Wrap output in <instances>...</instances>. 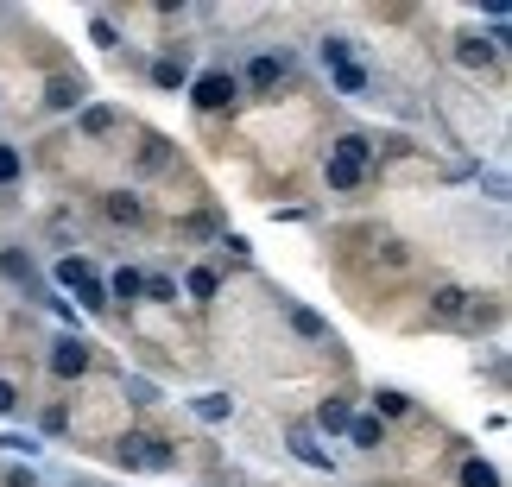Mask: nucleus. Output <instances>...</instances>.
<instances>
[{
  "mask_svg": "<svg viewBox=\"0 0 512 487\" xmlns=\"http://www.w3.org/2000/svg\"><path fill=\"white\" fill-rule=\"evenodd\" d=\"M190 412L203 418V424H228V418H234V393H196Z\"/></svg>",
  "mask_w": 512,
  "mask_h": 487,
  "instance_id": "17",
  "label": "nucleus"
},
{
  "mask_svg": "<svg viewBox=\"0 0 512 487\" xmlns=\"http://www.w3.org/2000/svg\"><path fill=\"white\" fill-rule=\"evenodd\" d=\"M114 127H121V114H114L108 102H83V108H76V133H89V140H108Z\"/></svg>",
  "mask_w": 512,
  "mask_h": 487,
  "instance_id": "12",
  "label": "nucleus"
},
{
  "mask_svg": "<svg viewBox=\"0 0 512 487\" xmlns=\"http://www.w3.org/2000/svg\"><path fill=\"white\" fill-rule=\"evenodd\" d=\"M190 76H196L190 51H159V57H152V83H159V89H190Z\"/></svg>",
  "mask_w": 512,
  "mask_h": 487,
  "instance_id": "5",
  "label": "nucleus"
},
{
  "mask_svg": "<svg viewBox=\"0 0 512 487\" xmlns=\"http://www.w3.org/2000/svg\"><path fill=\"white\" fill-rule=\"evenodd\" d=\"M102 216H108L114 228H140V222H146V203L133 197V190H108V197H102Z\"/></svg>",
  "mask_w": 512,
  "mask_h": 487,
  "instance_id": "10",
  "label": "nucleus"
},
{
  "mask_svg": "<svg viewBox=\"0 0 512 487\" xmlns=\"http://www.w3.org/2000/svg\"><path fill=\"white\" fill-rule=\"evenodd\" d=\"M89 38H95V45H102V51H114V45H121V32H114L108 19H89Z\"/></svg>",
  "mask_w": 512,
  "mask_h": 487,
  "instance_id": "29",
  "label": "nucleus"
},
{
  "mask_svg": "<svg viewBox=\"0 0 512 487\" xmlns=\"http://www.w3.org/2000/svg\"><path fill=\"white\" fill-rule=\"evenodd\" d=\"M329 89H336V95H367L373 76H367V64H354V57H348V64L329 70Z\"/></svg>",
  "mask_w": 512,
  "mask_h": 487,
  "instance_id": "16",
  "label": "nucleus"
},
{
  "mask_svg": "<svg viewBox=\"0 0 512 487\" xmlns=\"http://www.w3.org/2000/svg\"><path fill=\"white\" fill-rule=\"evenodd\" d=\"M45 367H51L57 380H83L89 367H95V348H89V336H76V329H64V336L51 342V361H45Z\"/></svg>",
  "mask_w": 512,
  "mask_h": 487,
  "instance_id": "4",
  "label": "nucleus"
},
{
  "mask_svg": "<svg viewBox=\"0 0 512 487\" xmlns=\"http://www.w3.org/2000/svg\"><path fill=\"white\" fill-rule=\"evenodd\" d=\"M222 253L228 260H247V235H222Z\"/></svg>",
  "mask_w": 512,
  "mask_h": 487,
  "instance_id": "30",
  "label": "nucleus"
},
{
  "mask_svg": "<svg viewBox=\"0 0 512 487\" xmlns=\"http://www.w3.org/2000/svg\"><path fill=\"white\" fill-rule=\"evenodd\" d=\"M102 285H108V310H114V304H140V298H146V272H140V266H114Z\"/></svg>",
  "mask_w": 512,
  "mask_h": 487,
  "instance_id": "9",
  "label": "nucleus"
},
{
  "mask_svg": "<svg viewBox=\"0 0 512 487\" xmlns=\"http://www.w3.org/2000/svg\"><path fill=\"white\" fill-rule=\"evenodd\" d=\"M165 159H171V146L159 140V133H146V152H140V165H146V171H159Z\"/></svg>",
  "mask_w": 512,
  "mask_h": 487,
  "instance_id": "25",
  "label": "nucleus"
},
{
  "mask_svg": "<svg viewBox=\"0 0 512 487\" xmlns=\"http://www.w3.org/2000/svg\"><path fill=\"white\" fill-rule=\"evenodd\" d=\"M234 76H241V95H247V89H253V95H272V89L291 76V51H253Z\"/></svg>",
  "mask_w": 512,
  "mask_h": 487,
  "instance_id": "3",
  "label": "nucleus"
},
{
  "mask_svg": "<svg viewBox=\"0 0 512 487\" xmlns=\"http://www.w3.org/2000/svg\"><path fill=\"white\" fill-rule=\"evenodd\" d=\"M373 171V140L367 133H342V140H329L323 152V184L329 190H361Z\"/></svg>",
  "mask_w": 512,
  "mask_h": 487,
  "instance_id": "1",
  "label": "nucleus"
},
{
  "mask_svg": "<svg viewBox=\"0 0 512 487\" xmlns=\"http://www.w3.org/2000/svg\"><path fill=\"white\" fill-rule=\"evenodd\" d=\"M190 102L203 108V114H222V108H234V102H241V76H234L228 64H222V70H203V76H190Z\"/></svg>",
  "mask_w": 512,
  "mask_h": 487,
  "instance_id": "2",
  "label": "nucleus"
},
{
  "mask_svg": "<svg viewBox=\"0 0 512 487\" xmlns=\"http://www.w3.org/2000/svg\"><path fill=\"white\" fill-rule=\"evenodd\" d=\"M215 291H222V279H215V266H190V272H184V298H190V304H209Z\"/></svg>",
  "mask_w": 512,
  "mask_h": 487,
  "instance_id": "20",
  "label": "nucleus"
},
{
  "mask_svg": "<svg viewBox=\"0 0 512 487\" xmlns=\"http://www.w3.org/2000/svg\"><path fill=\"white\" fill-rule=\"evenodd\" d=\"M291 456H298L304 469H336V450H329L310 424H291Z\"/></svg>",
  "mask_w": 512,
  "mask_h": 487,
  "instance_id": "6",
  "label": "nucleus"
},
{
  "mask_svg": "<svg viewBox=\"0 0 512 487\" xmlns=\"http://www.w3.org/2000/svg\"><path fill=\"white\" fill-rule=\"evenodd\" d=\"M171 462H177V450H171V443L146 437V462H140V469H171Z\"/></svg>",
  "mask_w": 512,
  "mask_h": 487,
  "instance_id": "24",
  "label": "nucleus"
},
{
  "mask_svg": "<svg viewBox=\"0 0 512 487\" xmlns=\"http://www.w3.org/2000/svg\"><path fill=\"white\" fill-rule=\"evenodd\" d=\"M146 298L152 304H177V285L165 279V272H152V279H146Z\"/></svg>",
  "mask_w": 512,
  "mask_h": 487,
  "instance_id": "26",
  "label": "nucleus"
},
{
  "mask_svg": "<svg viewBox=\"0 0 512 487\" xmlns=\"http://www.w3.org/2000/svg\"><path fill=\"white\" fill-rule=\"evenodd\" d=\"M418 405H411V393H399V386H373V418L392 424V418H411Z\"/></svg>",
  "mask_w": 512,
  "mask_h": 487,
  "instance_id": "14",
  "label": "nucleus"
},
{
  "mask_svg": "<svg viewBox=\"0 0 512 487\" xmlns=\"http://www.w3.org/2000/svg\"><path fill=\"white\" fill-rule=\"evenodd\" d=\"M348 424H354V405H348L342 393H329V399L317 405V418H310V431H317V437L329 443V437H342V431H348Z\"/></svg>",
  "mask_w": 512,
  "mask_h": 487,
  "instance_id": "8",
  "label": "nucleus"
},
{
  "mask_svg": "<svg viewBox=\"0 0 512 487\" xmlns=\"http://www.w3.org/2000/svg\"><path fill=\"white\" fill-rule=\"evenodd\" d=\"M317 57H323V70H336V64H348V57H354V45H348V38H323Z\"/></svg>",
  "mask_w": 512,
  "mask_h": 487,
  "instance_id": "23",
  "label": "nucleus"
},
{
  "mask_svg": "<svg viewBox=\"0 0 512 487\" xmlns=\"http://www.w3.org/2000/svg\"><path fill=\"white\" fill-rule=\"evenodd\" d=\"M121 462H127V469H140V462H146V437H140V431L121 437Z\"/></svg>",
  "mask_w": 512,
  "mask_h": 487,
  "instance_id": "27",
  "label": "nucleus"
},
{
  "mask_svg": "<svg viewBox=\"0 0 512 487\" xmlns=\"http://www.w3.org/2000/svg\"><path fill=\"white\" fill-rule=\"evenodd\" d=\"M0 272H7L13 285H38V266H32L26 247H0Z\"/></svg>",
  "mask_w": 512,
  "mask_h": 487,
  "instance_id": "19",
  "label": "nucleus"
},
{
  "mask_svg": "<svg viewBox=\"0 0 512 487\" xmlns=\"http://www.w3.org/2000/svg\"><path fill=\"white\" fill-rule=\"evenodd\" d=\"M26 405H19V386L13 380H0V418H19Z\"/></svg>",
  "mask_w": 512,
  "mask_h": 487,
  "instance_id": "28",
  "label": "nucleus"
},
{
  "mask_svg": "<svg viewBox=\"0 0 512 487\" xmlns=\"http://www.w3.org/2000/svg\"><path fill=\"white\" fill-rule=\"evenodd\" d=\"M19 178H26V152H19V146H7V140H0V190H13Z\"/></svg>",
  "mask_w": 512,
  "mask_h": 487,
  "instance_id": "22",
  "label": "nucleus"
},
{
  "mask_svg": "<svg viewBox=\"0 0 512 487\" xmlns=\"http://www.w3.org/2000/svg\"><path fill=\"white\" fill-rule=\"evenodd\" d=\"M285 323H291V336H304V342H329V323L310 304H285Z\"/></svg>",
  "mask_w": 512,
  "mask_h": 487,
  "instance_id": "15",
  "label": "nucleus"
},
{
  "mask_svg": "<svg viewBox=\"0 0 512 487\" xmlns=\"http://www.w3.org/2000/svg\"><path fill=\"white\" fill-rule=\"evenodd\" d=\"M468 304H475V298H468L462 285H437V291H430V317H437V323H462Z\"/></svg>",
  "mask_w": 512,
  "mask_h": 487,
  "instance_id": "11",
  "label": "nucleus"
},
{
  "mask_svg": "<svg viewBox=\"0 0 512 487\" xmlns=\"http://www.w3.org/2000/svg\"><path fill=\"white\" fill-rule=\"evenodd\" d=\"M7 487H38V475L32 469H7Z\"/></svg>",
  "mask_w": 512,
  "mask_h": 487,
  "instance_id": "31",
  "label": "nucleus"
},
{
  "mask_svg": "<svg viewBox=\"0 0 512 487\" xmlns=\"http://www.w3.org/2000/svg\"><path fill=\"white\" fill-rule=\"evenodd\" d=\"M456 57H462L468 70H487V64L500 57V45H494V38H475V32H468V38H456Z\"/></svg>",
  "mask_w": 512,
  "mask_h": 487,
  "instance_id": "18",
  "label": "nucleus"
},
{
  "mask_svg": "<svg viewBox=\"0 0 512 487\" xmlns=\"http://www.w3.org/2000/svg\"><path fill=\"white\" fill-rule=\"evenodd\" d=\"M342 437H348V443H354V450H361V456H373V450H380V443H386V424L373 418V412H354V424H348Z\"/></svg>",
  "mask_w": 512,
  "mask_h": 487,
  "instance_id": "13",
  "label": "nucleus"
},
{
  "mask_svg": "<svg viewBox=\"0 0 512 487\" xmlns=\"http://www.w3.org/2000/svg\"><path fill=\"white\" fill-rule=\"evenodd\" d=\"M462 487H506V481H500V469L487 456H468L462 462Z\"/></svg>",
  "mask_w": 512,
  "mask_h": 487,
  "instance_id": "21",
  "label": "nucleus"
},
{
  "mask_svg": "<svg viewBox=\"0 0 512 487\" xmlns=\"http://www.w3.org/2000/svg\"><path fill=\"white\" fill-rule=\"evenodd\" d=\"M83 102H89V83H83V76L57 70L51 83H45V108H64V114H76V108H83Z\"/></svg>",
  "mask_w": 512,
  "mask_h": 487,
  "instance_id": "7",
  "label": "nucleus"
}]
</instances>
